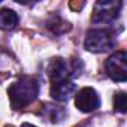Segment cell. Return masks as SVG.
Wrapping results in <instances>:
<instances>
[{
	"label": "cell",
	"instance_id": "obj_1",
	"mask_svg": "<svg viewBox=\"0 0 127 127\" xmlns=\"http://www.w3.org/2000/svg\"><path fill=\"white\" fill-rule=\"evenodd\" d=\"M14 109H23L30 105L39 94V81L33 76H21L8 90Z\"/></svg>",
	"mask_w": 127,
	"mask_h": 127
},
{
	"label": "cell",
	"instance_id": "obj_2",
	"mask_svg": "<svg viewBox=\"0 0 127 127\" xmlns=\"http://www.w3.org/2000/svg\"><path fill=\"white\" fill-rule=\"evenodd\" d=\"M84 45L91 52H105V51H109L112 48L114 39L108 30L96 29V30H90L87 33Z\"/></svg>",
	"mask_w": 127,
	"mask_h": 127
},
{
	"label": "cell",
	"instance_id": "obj_5",
	"mask_svg": "<svg viewBox=\"0 0 127 127\" xmlns=\"http://www.w3.org/2000/svg\"><path fill=\"white\" fill-rule=\"evenodd\" d=\"M121 3L120 2H97L94 6V23H111L120 14Z\"/></svg>",
	"mask_w": 127,
	"mask_h": 127
},
{
	"label": "cell",
	"instance_id": "obj_7",
	"mask_svg": "<svg viewBox=\"0 0 127 127\" xmlns=\"http://www.w3.org/2000/svg\"><path fill=\"white\" fill-rule=\"evenodd\" d=\"M73 91H75V84L72 79L51 82V96H52V99H55L58 102L67 100L73 94Z\"/></svg>",
	"mask_w": 127,
	"mask_h": 127
},
{
	"label": "cell",
	"instance_id": "obj_6",
	"mask_svg": "<svg viewBox=\"0 0 127 127\" xmlns=\"http://www.w3.org/2000/svg\"><path fill=\"white\" fill-rule=\"evenodd\" d=\"M75 105L82 112H93L100 106V99H99V94L96 93L94 88L85 87L76 94Z\"/></svg>",
	"mask_w": 127,
	"mask_h": 127
},
{
	"label": "cell",
	"instance_id": "obj_4",
	"mask_svg": "<svg viewBox=\"0 0 127 127\" xmlns=\"http://www.w3.org/2000/svg\"><path fill=\"white\" fill-rule=\"evenodd\" d=\"M75 73V67L70 61L63 58H54L48 67V75L51 78V82L66 81L70 79V76Z\"/></svg>",
	"mask_w": 127,
	"mask_h": 127
},
{
	"label": "cell",
	"instance_id": "obj_3",
	"mask_svg": "<svg viewBox=\"0 0 127 127\" xmlns=\"http://www.w3.org/2000/svg\"><path fill=\"white\" fill-rule=\"evenodd\" d=\"M127 54L124 51H117L106 60V73L111 79L117 82H124L127 79Z\"/></svg>",
	"mask_w": 127,
	"mask_h": 127
},
{
	"label": "cell",
	"instance_id": "obj_8",
	"mask_svg": "<svg viewBox=\"0 0 127 127\" xmlns=\"http://www.w3.org/2000/svg\"><path fill=\"white\" fill-rule=\"evenodd\" d=\"M17 24H18V15L12 9L0 11V29L2 30H12Z\"/></svg>",
	"mask_w": 127,
	"mask_h": 127
},
{
	"label": "cell",
	"instance_id": "obj_10",
	"mask_svg": "<svg viewBox=\"0 0 127 127\" xmlns=\"http://www.w3.org/2000/svg\"><path fill=\"white\" fill-rule=\"evenodd\" d=\"M21 127H36V126H32V124H29V123H24Z\"/></svg>",
	"mask_w": 127,
	"mask_h": 127
},
{
	"label": "cell",
	"instance_id": "obj_9",
	"mask_svg": "<svg viewBox=\"0 0 127 127\" xmlns=\"http://www.w3.org/2000/svg\"><path fill=\"white\" fill-rule=\"evenodd\" d=\"M114 108L118 112H121V114L126 112V93L121 91V93L115 94V97H114Z\"/></svg>",
	"mask_w": 127,
	"mask_h": 127
}]
</instances>
